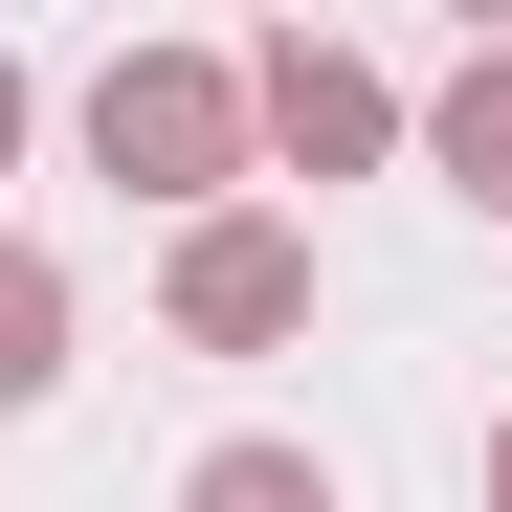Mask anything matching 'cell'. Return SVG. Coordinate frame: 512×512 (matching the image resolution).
<instances>
[{
	"mask_svg": "<svg viewBox=\"0 0 512 512\" xmlns=\"http://www.w3.org/2000/svg\"><path fill=\"white\" fill-rule=\"evenodd\" d=\"M90 156H112V179H156V201H201L223 156H245V67H201V45H134L112 90H90Z\"/></svg>",
	"mask_w": 512,
	"mask_h": 512,
	"instance_id": "1",
	"label": "cell"
},
{
	"mask_svg": "<svg viewBox=\"0 0 512 512\" xmlns=\"http://www.w3.org/2000/svg\"><path fill=\"white\" fill-rule=\"evenodd\" d=\"M245 134H290L312 179H357V156L401 134V90H379L357 45H268V67H245Z\"/></svg>",
	"mask_w": 512,
	"mask_h": 512,
	"instance_id": "2",
	"label": "cell"
},
{
	"mask_svg": "<svg viewBox=\"0 0 512 512\" xmlns=\"http://www.w3.org/2000/svg\"><path fill=\"white\" fill-rule=\"evenodd\" d=\"M290 312H312V245H290V223H201V245H179V334L245 357V334H290Z\"/></svg>",
	"mask_w": 512,
	"mask_h": 512,
	"instance_id": "3",
	"label": "cell"
},
{
	"mask_svg": "<svg viewBox=\"0 0 512 512\" xmlns=\"http://www.w3.org/2000/svg\"><path fill=\"white\" fill-rule=\"evenodd\" d=\"M446 179H468V201H512V45H490V67H446Z\"/></svg>",
	"mask_w": 512,
	"mask_h": 512,
	"instance_id": "4",
	"label": "cell"
},
{
	"mask_svg": "<svg viewBox=\"0 0 512 512\" xmlns=\"http://www.w3.org/2000/svg\"><path fill=\"white\" fill-rule=\"evenodd\" d=\"M45 379H67V290L0 245V401H45Z\"/></svg>",
	"mask_w": 512,
	"mask_h": 512,
	"instance_id": "5",
	"label": "cell"
},
{
	"mask_svg": "<svg viewBox=\"0 0 512 512\" xmlns=\"http://www.w3.org/2000/svg\"><path fill=\"white\" fill-rule=\"evenodd\" d=\"M179 512H334V468H312V446H223Z\"/></svg>",
	"mask_w": 512,
	"mask_h": 512,
	"instance_id": "6",
	"label": "cell"
},
{
	"mask_svg": "<svg viewBox=\"0 0 512 512\" xmlns=\"http://www.w3.org/2000/svg\"><path fill=\"white\" fill-rule=\"evenodd\" d=\"M0 156H23V67H0Z\"/></svg>",
	"mask_w": 512,
	"mask_h": 512,
	"instance_id": "7",
	"label": "cell"
},
{
	"mask_svg": "<svg viewBox=\"0 0 512 512\" xmlns=\"http://www.w3.org/2000/svg\"><path fill=\"white\" fill-rule=\"evenodd\" d=\"M490 512H512V423H490Z\"/></svg>",
	"mask_w": 512,
	"mask_h": 512,
	"instance_id": "8",
	"label": "cell"
}]
</instances>
